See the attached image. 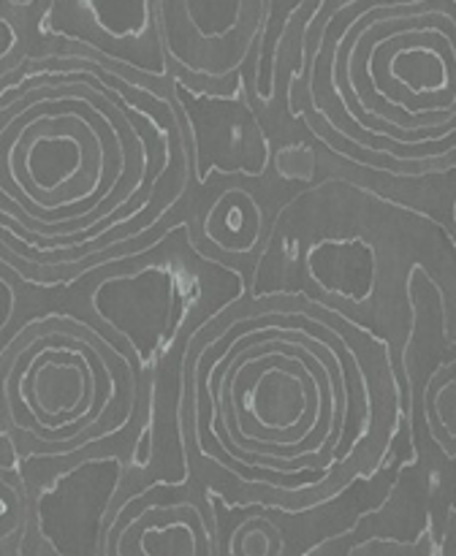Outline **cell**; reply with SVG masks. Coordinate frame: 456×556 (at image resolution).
Returning a JSON list of instances; mask_svg holds the SVG:
<instances>
[{
    "label": "cell",
    "instance_id": "1",
    "mask_svg": "<svg viewBox=\"0 0 456 556\" xmlns=\"http://www.w3.org/2000/svg\"><path fill=\"white\" fill-rule=\"evenodd\" d=\"M179 456L231 505L307 514L372 476L402 424L394 356L334 304L242 299L177 358Z\"/></svg>",
    "mask_w": 456,
    "mask_h": 556
},
{
    "label": "cell",
    "instance_id": "2",
    "mask_svg": "<svg viewBox=\"0 0 456 556\" xmlns=\"http://www.w3.org/2000/svg\"><path fill=\"white\" fill-rule=\"evenodd\" d=\"M195 182L163 79L87 47L3 74V248L25 275L76 280L157 242L193 206Z\"/></svg>",
    "mask_w": 456,
    "mask_h": 556
},
{
    "label": "cell",
    "instance_id": "3",
    "mask_svg": "<svg viewBox=\"0 0 456 556\" xmlns=\"http://www.w3.org/2000/svg\"><path fill=\"white\" fill-rule=\"evenodd\" d=\"M275 87L304 144L340 166L456 172V0H299Z\"/></svg>",
    "mask_w": 456,
    "mask_h": 556
},
{
    "label": "cell",
    "instance_id": "4",
    "mask_svg": "<svg viewBox=\"0 0 456 556\" xmlns=\"http://www.w3.org/2000/svg\"><path fill=\"white\" fill-rule=\"evenodd\" d=\"M155 383L119 337L74 307L5 331L0 418L14 456L38 481L85 459L134 448Z\"/></svg>",
    "mask_w": 456,
    "mask_h": 556
},
{
    "label": "cell",
    "instance_id": "5",
    "mask_svg": "<svg viewBox=\"0 0 456 556\" xmlns=\"http://www.w3.org/2000/svg\"><path fill=\"white\" fill-rule=\"evenodd\" d=\"M204 275L185 244L161 237L85 271L74 304L119 337L157 380L199 326Z\"/></svg>",
    "mask_w": 456,
    "mask_h": 556
},
{
    "label": "cell",
    "instance_id": "6",
    "mask_svg": "<svg viewBox=\"0 0 456 556\" xmlns=\"http://www.w3.org/2000/svg\"><path fill=\"white\" fill-rule=\"evenodd\" d=\"M277 0H155L172 81L190 90L248 87Z\"/></svg>",
    "mask_w": 456,
    "mask_h": 556
},
{
    "label": "cell",
    "instance_id": "7",
    "mask_svg": "<svg viewBox=\"0 0 456 556\" xmlns=\"http://www.w3.org/2000/svg\"><path fill=\"white\" fill-rule=\"evenodd\" d=\"M204 486L185 481L136 483L114 500L101 530L98 554L106 556H212L215 521Z\"/></svg>",
    "mask_w": 456,
    "mask_h": 556
},
{
    "label": "cell",
    "instance_id": "8",
    "mask_svg": "<svg viewBox=\"0 0 456 556\" xmlns=\"http://www.w3.org/2000/svg\"><path fill=\"white\" fill-rule=\"evenodd\" d=\"M215 98V106L190 109V123L193 139V166L195 179L210 163L220 177H242L255 179L264 174L266 163L271 161V147L266 139L264 125L255 117V106L248 101V87L237 90H206Z\"/></svg>",
    "mask_w": 456,
    "mask_h": 556
},
{
    "label": "cell",
    "instance_id": "9",
    "mask_svg": "<svg viewBox=\"0 0 456 556\" xmlns=\"http://www.w3.org/2000/svg\"><path fill=\"white\" fill-rule=\"evenodd\" d=\"M68 14L87 49L119 60L152 79L168 76L155 0H71Z\"/></svg>",
    "mask_w": 456,
    "mask_h": 556
},
{
    "label": "cell",
    "instance_id": "10",
    "mask_svg": "<svg viewBox=\"0 0 456 556\" xmlns=\"http://www.w3.org/2000/svg\"><path fill=\"white\" fill-rule=\"evenodd\" d=\"M195 239L226 261L253 258L271 231V212L250 179L226 177L190 206Z\"/></svg>",
    "mask_w": 456,
    "mask_h": 556
},
{
    "label": "cell",
    "instance_id": "11",
    "mask_svg": "<svg viewBox=\"0 0 456 556\" xmlns=\"http://www.w3.org/2000/svg\"><path fill=\"white\" fill-rule=\"evenodd\" d=\"M423 421L434 445L456 459V358L440 364L423 389Z\"/></svg>",
    "mask_w": 456,
    "mask_h": 556
},
{
    "label": "cell",
    "instance_id": "12",
    "mask_svg": "<svg viewBox=\"0 0 456 556\" xmlns=\"http://www.w3.org/2000/svg\"><path fill=\"white\" fill-rule=\"evenodd\" d=\"M223 552L231 556H280L286 554V535L271 516L250 514L233 527Z\"/></svg>",
    "mask_w": 456,
    "mask_h": 556
},
{
    "label": "cell",
    "instance_id": "13",
    "mask_svg": "<svg viewBox=\"0 0 456 556\" xmlns=\"http://www.w3.org/2000/svg\"><path fill=\"white\" fill-rule=\"evenodd\" d=\"M0 3H3V14L14 16L25 27L27 36H33V27L47 25L52 20L58 0H0Z\"/></svg>",
    "mask_w": 456,
    "mask_h": 556
},
{
    "label": "cell",
    "instance_id": "14",
    "mask_svg": "<svg viewBox=\"0 0 456 556\" xmlns=\"http://www.w3.org/2000/svg\"><path fill=\"white\" fill-rule=\"evenodd\" d=\"M445 552L448 554H456V516H454V521H451V527H448V532H445Z\"/></svg>",
    "mask_w": 456,
    "mask_h": 556
},
{
    "label": "cell",
    "instance_id": "15",
    "mask_svg": "<svg viewBox=\"0 0 456 556\" xmlns=\"http://www.w3.org/2000/svg\"><path fill=\"white\" fill-rule=\"evenodd\" d=\"M451 220H454V226H456V195H454V201H451Z\"/></svg>",
    "mask_w": 456,
    "mask_h": 556
}]
</instances>
